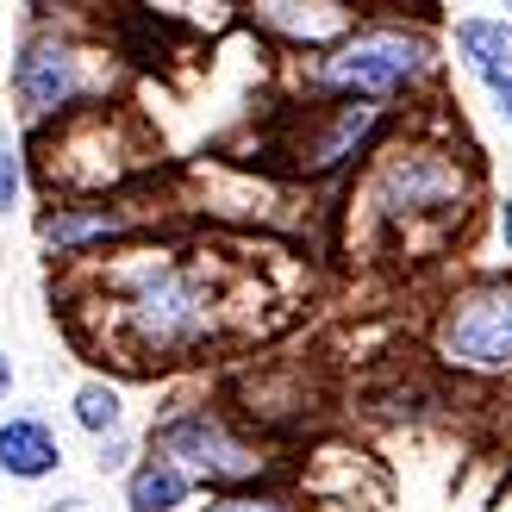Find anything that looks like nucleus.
<instances>
[{
  "label": "nucleus",
  "instance_id": "nucleus-1",
  "mask_svg": "<svg viewBox=\"0 0 512 512\" xmlns=\"http://www.w3.org/2000/svg\"><path fill=\"white\" fill-rule=\"evenodd\" d=\"M100 306H107V344L138 369L182 363V356L207 350L225 325V294L213 269L188 250H119L113 263L94 275Z\"/></svg>",
  "mask_w": 512,
  "mask_h": 512
},
{
  "label": "nucleus",
  "instance_id": "nucleus-2",
  "mask_svg": "<svg viewBox=\"0 0 512 512\" xmlns=\"http://www.w3.org/2000/svg\"><path fill=\"white\" fill-rule=\"evenodd\" d=\"M356 194H363V213L381 225V232H394L406 244H419V238L444 244L450 232L469 225L475 200H481V175L469 163V150L400 125V132L369 157Z\"/></svg>",
  "mask_w": 512,
  "mask_h": 512
},
{
  "label": "nucleus",
  "instance_id": "nucleus-3",
  "mask_svg": "<svg viewBox=\"0 0 512 512\" xmlns=\"http://www.w3.org/2000/svg\"><path fill=\"white\" fill-rule=\"evenodd\" d=\"M450 63V44L413 13H369L356 32H344L319 57H300L294 88L300 100H381V107H413L438 88Z\"/></svg>",
  "mask_w": 512,
  "mask_h": 512
},
{
  "label": "nucleus",
  "instance_id": "nucleus-4",
  "mask_svg": "<svg viewBox=\"0 0 512 512\" xmlns=\"http://www.w3.org/2000/svg\"><path fill=\"white\" fill-rule=\"evenodd\" d=\"M7 94H13V125L25 138H44L50 125L75 119L82 107H107L113 63L88 38H75L69 25H32L13 50Z\"/></svg>",
  "mask_w": 512,
  "mask_h": 512
},
{
  "label": "nucleus",
  "instance_id": "nucleus-5",
  "mask_svg": "<svg viewBox=\"0 0 512 512\" xmlns=\"http://www.w3.org/2000/svg\"><path fill=\"white\" fill-rule=\"evenodd\" d=\"M144 450L175 463L194 488L207 494H232V488H263V481L281 475L275 450L263 438H250V431L225 413L213 400H175L163 406L157 419L144 431Z\"/></svg>",
  "mask_w": 512,
  "mask_h": 512
},
{
  "label": "nucleus",
  "instance_id": "nucleus-6",
  "mask_svg": "<svg viewBox=\"0 0 512 512\" xmlns=\"http://www.w3.org/2000/svg\"><path fill=\"white\" fill-rule=\"evenodd\" d=\"M394 132H400V107H381V100H294L275 150L300 182H344Z\"/></svg>",
  "mask_w": 512,
  "mask_h": 512
},
{
  "label": "nucleus",
  "instance_id": "nucleus-7",
  "mask_svg": "<svg viewBox=\"0 0 512 512\" xmlns=\"http://www.w3.org/2000/svg\"><path fill=\"white\" fill-rule=\"evenodd\" d=\"M431 356L463 381H512V275L456 281L431 313Z\"/></svg>",
  "mask_w": 512,
  "mask_h": 512
},
{
  "label": "nucleus",
  "instance_id": "nucleus-8",
  "mask_svg": "<svg viewBox=\"0 0 512 512\" xmlns=\"http://www.w3.org/2000/svg\"><path fill=\"white\" fill-rule=\"evenodd\" d=\"M138 232H144V213H132L113 194H50L32 219V238L50 263H88L100 250L132 244Z\"/></svg>",
  "mask_w": 512,
  "mask_h": 512
},
{
  "label": "nucleus",
  "instance_id": "nucleus-9",
  "mask_svg": "<svg viewBox=\"0 0 512 512\" xmlns=\"http://www.w3.org/2000/svg\"><path fill=\"white\" fill-rule=\"evenodd\" d=\"M238 7L250 19V32L288 50V57H319L369 19L363 0H238Z\"/></svg>",
  "mask_w": 512,
  "mask_h": 512
},
{
  "label": "nucleus",
  "instance_id": "nucleus-10",
  "mask_svg": "<svg viewBox=\"0 0 512 512\" xmlns=\"http://www.w3.org/2000/svg\"><path fill=\"white\" fill-rule=\"evenodd\" d=\"M63 475V438L44 413H7L0 419V481L38 488Z\"/></svg>",
  "mask_w": 512,
  "mask_h": 512
},
{
  "label": "nucleus",
  "instance_id": "nucleus-11",
  "mask_svg": "<svg viewBox=\"0 0 512 512\" xmlns=\"http://www.w3.org/2000/svg\"><path fill=\"white\" fill-rule=\"evenodd\" d=\"M450 57L481 88L512 82V13L506 19H494V13H463V19L450 25Z\"/></svg>",
  "mask_w": 512,
  "mask_h": 512
},
{
  "label": "nucleus",
  "instance_id": "nucleus-12",
  "mask_svg": "<svg viewBox=\"0 0 512 512\" xmlns=\"http://www.w3.org/2000/svg\"><path fill=\"white\" fill-rule=\"evenodd\" d=\"M194 481L175 469V463H163V456H138L132 463V475H125V512H188L194 506Z\"/></svg>",
  "mask_w": 512,
  "mask_h": 512
},
{
  "label": "nucleus",
  "instance_id": "nucleus-13",
  "mask_svg": "<svg viewBox=\"0 0 512 512\" xmlns=\"http://www.w3.org/2000/svg\"><path fill=\"white\" fill-rule=\"evenodd\" d=\"M69 425L88 431V438H113V431H125V388L107 375H88L69 388Z\"/></svg>",
  "mask_w": 512,
  "mask_h": 512
},
{
  "label": "nucleus",
  "instance_id": "nucleus-14",
  "mask_svg": "<svg viewBox=\"0 0 512 512\" xmlns=\"http://www.w3.org/2000/svg\"><path fill=\"white\" fill-rule=\"evenodd\" d=\"M25 188H32V157H25V132H19V125H0V219L25 207Z\"/></svg>",
  "mask_w": 512,
  "mask_h": 512
},
{
  "label": "nucleus",
  "instance_id": "nucleus-15",
  "mask_svg": "<svg viewBox=\"0 0 512 512\" xmlns=\"http://www.w3.org/2000/svg\"><path fill=\"white\" fill-rule=\"evenodd\" d=\"M200 512H300L288 494L275 488V481H263V488H232V494H213Z\"/></svg>",
  "mask_w": 512,
  "mask_h": 512
},
{
  "label": "nucleus",
  "instance_id": "nucleus-16",
  "mask_svg": "<svg viewBox=\"0 0 512 512\" xmlns=\"http://www.w3.org/2000/svg\"><path fill=\"white\" fill-rule=\"evenodd\" d=\"M144 456V438H132V431H113V438H94V475L100 481H125L132 475V463Z\"/></svg>",
  "mask_w": 512,
  "mask_h": 512
},
{
  "label": "nucleus",
  "instance_id": "nucleus-17",
  "mask_svg": "<svg viewBox=\"0 0 512 512\" xmlns=\"http://www.w3.org/2000/svg\"><path fill=\"white\" fill-rule=\"evenodd\" d=\"M488 107H494V119L506 125V138H512V82H494L488 88Z\"/></svg>",
  "mask_w": 512,
  "mask_h": 512
},
{
  "label": "nucleus",
  "instance_id": "nucleus-18",
  "mask_svg": "<svg viewBox=\"0 0 512 512\" xmlns=\"http://www.w3.org/2000/svg\"><path fill=\"white\" fill-rule=\"evenodd\" d=\"M494 238H500V250L512 256V194H506V200H494Z\"/></svg>",
  "mask_w": 512,
  "mask_h": 512
},
{
  "label": "nucleus",
  "instance_id": "nucleus-19",
  "mask_svg": "<svg viewBox=\"0 0 512 512\" xmlns=\"http://www.w3.org/2000/svg\"><path fill=\"white\" fill-rule=\"evenodd\" d=\"M13 388H19V369H13V356H7V350H0V406H7V400H13Z\"/></svg>",
  "mask_w": 512,
  "mask_h": 512
},
{
  "label": "nucleus",
  "instance_id": "nucleus-20",
  "mask_svg": "<svg viewBox=\"0 0 512 512\" xmlns=\"http://www.w3.org/2000/svg\"><path fill=\"white\" fill-rule=\"evenodd\" d=\"M363 7H381V0H363Z\"/></svg>",
  "mask_w": 512,
  "mask_h": 512
},
{
  "label": "nucleus",
  "instance_id": "nucleus-21",
  "mask_svg": "<svg viewBox=\"0 0 512 512\" xmlns=\"http://www.w3.org/2000/svg\"><path fill=\"white\" fill-rule=\"evenodd\" d=\"M506 13H512V0H506Z\"/></svg>",
  "mask_w": 512,
  "mask_h": 512
}]
</instances>
